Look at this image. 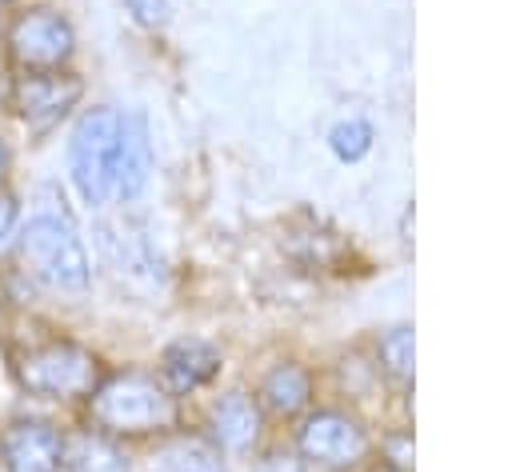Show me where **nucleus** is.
Returning <instances> with one entry per match:
<instances>
[{
	"label": "nucleus",
	"mask_w": 512,
	"mask_h": 472,
	"mask_svg": "<svg viewBox=\"0 0 512 472\" xmlns=\"http://www.w3.org/2000/svg\"><path fill=\"white\" fill-rule=\"evenodd\" d=\"M212 436L220 448H232V452H244L260 436V408L252 404L248 392H228L212 408Z\"/></svg>",
	"instance_id": "9b49d317"
},
{
	"label": "nucleus",
	"mask_w": 512,
	"mask_h": 472,
	"mask_svg": "<svg viewBox=\"0 0 512 472\" xmlns=\"http://www.w3.org/2000/svg\"><path fill=\"white\" fill-rule=\"evenodd\" d=\"M88 416L104 436L164 432L176 424V396L148 372H116L92 388Z\"/></svg>",
	"instance_id": "f257e3e1"
},
{
	"label": "nucleus",
	"mask_w": 512,
	"mask_h": 472,
	"mask_svg": "<svg viewBox=\"0 0 512 472\" xmlns=\"http://www.w3.org/2000/svg\"><path fill=\"white\" fill-rule=\"evenodd\" d=\"M4 472H56L64 464V436L48 420H12L0 432Z\"/></svg>",
	"instance_id": "6e6552de"
},
{
	"label": "nucleus",
	"mask_w": 512,
	"mask_h": 472,
	"mask_svg": "<svg viewBox=\"0 0 512 472\" xmlns=\"http://www.w3.org/2000/svg\"><path fill=\"white\" fill-rule=\"evenodd\" d=\"M328 144H332V152H336L340 160H360V156L372 148V128H368L364 120H344V124L332 128Z\"/></svg>",
	"instance_id": "dca6fc26"
},
{
	"label": "nucleus",
	"mask_w": 512,
	"mask_h": 472,
	"mask_svg": "<svg viewBox=\"0 0 512 472\" xmlns=\"http://www.w3.org/2000/svg\"><path fill=\"white\" fill-rule=\"evenodd\" d=\"M16 232H20V208H16V196L0 188V252H8L16 244Z\"/></svg>",
	"instance_id": "f3484780"
},
{
	"label": "nucleus",
	"mask_w": 512,
	"mask_h": 472,
	"mask_svg": "<svg viewBox=\"0 0 512 472\" xmlns=\"http://www.w3.org/2000/svg\"><path fill=\"white\" fill-rule=\"evenodd\" d=\"M4 48L20 72H52L72 60L76 36H72V24L56 8L40 4V8H24L12 16L4 32Z\"/></svg>",
	"instance_id": "39448f33"
},
{
	"label": "nucleus",
	"mask_w": 512,
	"mask_h": 472,
	"mask_svg": "<svg viewBox=\"0 0 512 472\" xmlns=\"http://www.w3.org/2000/svg\"><path fill=\"white\" fill-rule=\"evenodd\" d=\"M260 396H264V404L272 408V412H300L304 404H308V396H312V380H308V372L300 368V364H276L268 376H264V384H260Z\"/></svg>",
	"instance_id": "ddd939ff"
},
{
	"label": "nucleus",
	"mask_w": 512,
	"mask_h": 472,
	"mask_svg": "<svg viewBox=\"0 0 512 472\" xmlns=\"http://www.w3.org/2000/svg\"><path fill=\"white\" fill-rule=\"evenodd\" d=\"M80 96H84L80 76H72V72H64V68H52V72H20V76L8 84V104H12L16 116H20L28 128H36V132L60 124V120L76 108Z\"/></svg>",
	"instance_id": "423d86ee"
},
{
	"label": "nucleus",
	"mask_w": 512,
	"mask_h": 472,
	"mask_svg": "<svg viewBox=\"0 0 512 472\" xmlns=\"http://www.w3.org/2000/svg\"><path fill=\"white\" fill-rule=\"evenodd\" d=\"M116 136H120V112L116 108H88L68 144V172L84 204L100 208L112 196V164H116Z\"/></svg>",
	"instance_id": "20e7f679"
},
{
	"label": "nucleus",
	"mask_w": 512,
	"mask_h": 472,
	"mask_svg": "<svg viewBox=\"0 0 512 472\" xmlns=\"http://www.w3.org/2000/svg\"><path fill=\"white\" fill-rule=\"evenodd\" d=\"M16 380L24 392L44 396V400H76L92 396V388L104 380L100 360L72 344V340H48L16 356Z\"/></svg>",
	"instance_id": "7ed1b4c3"
},
{
	"label": "nucleus",
	"mask_w": 512,
	"mask_h": 472,
	"mask_svg": "<svg viewBox=\"0 0 512 472\" xmlns=\"http://www.w3.org/2000/svg\"><path fill=\"white\" fill-rule=\"evenodd\" d=\"M4 100H8V84L0 80V104H4Z\"/></svg>",
	"instance_id": "412c9836"
},
{
	"label": "nucleus",
	"mask_w": 512,
	"mask_h": 472,
	"mask_svg": "<svg viewBox=\"0 0 512 472\" xmlns=\"http://www.w3.org/2000/svg\"><path fill=\"white\" fill-rule=\"evenodd\" d=\"M300 452L324 468H352L368 452L364 428L344 412H316L300 428Z\"/></svg>",
	"instance_id": "0eeeda50"
},
{
	"label": "nucleus",
	"mask_w": 512,
	"mask_h": 472,
	"mask_svg": "<svg viewBox=\"0 0 512 472\" xmlns=\"http://www.w3.org/2000/svg\"><path fill=\"white\" fill-rule=\"evenodd\" d=\"M220 372V352L204 340H176L160 356V384L172 396H184L200 384H208Z\"/></svg>",
	"instance_id": "9d476101"
},
{
	"label": "nucleus",
	"mask_w": 512,
	"mask_h": 472,
	"mask_svg": "<svg viewBox=\"0 0 512 472\" xmlns=\"http://www.w3.org/2000/svg\"><path fill=\"white\" fill-rule=\"evenodd\" d=\"M164 464L172 472H224L220 464V448L200 440V436H176L164 448Z\"/></svg>",
	"instance_id": "4468645a"
},
{
	"label": "nucleus",
	"mask_w": 512,
	"mask_h": 472,
	"mask_svg": "<svg viewBox=\"0 0 512 472\" xmlns=\"http://www.w3.org/2000/svg\"><path fill=\"white\" fill-rule=\"evenodd\" d=\"M64 468L68 472H128V460L104 432H80L64 440Z\"/></svg>",
	"instance_id": "f8f14e48"
},
{
	"label": "nucleus",
	"mask_w": 512,
	"mask_h": 472,
	"mask_svg": "<svg viewBox=\"0 0 512 472\" xmlns=\"http://www.w3.org/2000/svg\"><path fill=\"white\" fill-rule=\"evenodd\" d=\"M256 472H300V464H296L292 456H268Z\"/></svg>",
	"instance_id": "6ab92c4d"
},
{
	"label": "nucleus",
	"mask_w": 512,
	"mask_h": 472,
	"mask_svg": "<svg viewBox=\"0 0 512 472\" xmlns=\"http://www.w3.org/2000/svg\"><path fill=\"white\" fill-rule=\"evenodd\" d=\"M8 164H12V156H8V144L0 140V180L8 176Z\"/></svg>",
	"instance_id": "aec40b11"
},
{
	"label": "nucleus",
	"mask_w": 512,
	"mask_h": 472,
	"mask_svg": "<svg viewBox=\"0 0 512 472\" xmlns=\"http://www.w3.org/2000/svg\"><path fill=\"white\" fill-rule=\"evenodd\" d=\"M128 12H132L140 24L160 28V24L168 20V0H128Z\"/></svg>",
	"instance_id": "a211bd4d"
},
{
	"label": "nucleus",
	"mask_w": 512,
	"mask_h": 472,
	"mask_svg": "<svg viewBox=\"0 0 512 472\" xmlns=\"http://www.w3.org/2000/svg\"><path fill=\"white\" fill-rule=\"evenodd\" d=\"M152 172V144H148V124L144 116L128 112L120 116V136H116V164H112V196H140Z\"/></svg>",
	"instance_id": "1a4fd4ad"
},
{
	"label": "nucleus",
	"mask_w": 512,
	"mask_h": 472,
	"mask_svg": "<svg viewBox=\"0 0 512 472\" xmlns=\"http://www.w3.org/2000/svg\"><path fill=\"white\" fill-rule=\"evenodd\" d=\"M16 256L36 280L64 292H84L92 280V264L76 228L56 212H40L16 232Z\"/></svg>",
	"instance_id": "f03ea898"
},
{
	"label": "nucleus",
	"mask_w": 512,
	"mask_h": 472,
	"mask_svg": "<svg viewBox=\"0 0 512 472\" xmlns=\"http://www.w3.org/2000/svg\"><path fill=\"white\" fill-rule=\"evenodd\" d=\"M380 360L396 380H412V328H388L380 340Z\"/></svg>",
	"instance_id": "2eb2a0df"
}]
</instances>
